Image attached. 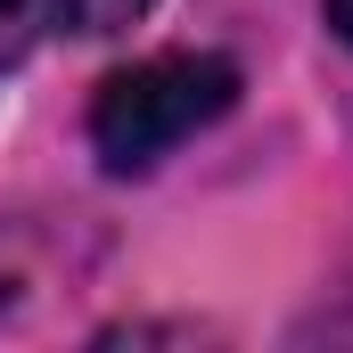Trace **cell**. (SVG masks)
Instances as JSON below:
<instances>
[{"mask_svg": "<svg viewBox=\"0 0 353 353\" xmlns=\"http://www.w3.org/2000/svg\"><path fill=\"white\" fill-rule=\"evenodd\" d=\"M321 8H329V25H337V41L353 50V0H321Z\"/></svg>", "mask_w": 353, "mask_h": 353, "instance_id": "cell-4", "label": "cell"}, {"mask_svg": "<svg viewBox=\"0 0 353 353\" xmlns=\"http://www.w3.org/2000/svg\"><path fill=\"white\" fill-rule=\"evenodd\" d=\"M74 33H123L132 17H148V0H50Z\"/></svg>", "mask_w": 353, "mask_h": 353, "instance_id": "cell-2", "label": "cell"}, {"mask_svg": "<svg viewBox=\"0 0 353 353\" xmlns=\"http://www.w3.org/2000/svg\"><path fill=\"white\" fill-rule=\"evenodd\" d=\"M41 17H50V0H0V74H8V66L33 50Z\"/></svg>", "mask_w": 353, "mask_h": 353, "instance_id": "cell-3", "label": "cell"}, {"mask_svg": "<svg viewBox=\"0 0 353 353\" xmlns=\"http://www.w3.org/2000/svg\"><path fill=\"white\" fill-rule=\"evenodd\" d=\"M239 107V66L214 50H165L140 58L123 74H107L90 99V148L107 173H148L157 157H173L189 132H205L214 115Z\"/></svg>", "mask_w": 353, "mask_h": 353, "instance_id": "cell-1", "label": "cell"}]
</instances>
